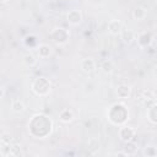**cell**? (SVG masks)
Wrapping results in <instances>:
<instances>
[{"instance_id": "6da1fadb", "label": "cell", "mask_w": 157, "mask_h": 157, "mask_svg": "<svg viewBox=\"0 0 157 157\" xmlns=\"http://www.w3.org/2000/svg\"><path fill=\"white\" fill-rule=\"evenodd\" d=\"M28 129H29V132L31 134L36 129H39L38 137H45L52 131V120L48 117L43 115V114L33 115L32 119H31V121L28 123Z\"/></svg>"}, {"instance_id": "7a4b0ae2", "label": "cell", "mask_w": 157, "mask_h": 157, "mask_svg": "<svg viewBox=\"0 0 157 157\" xmlns=\"http://www.w3.org/2000/svg\"><path fill=\"white\" fill-rule=\"evenodd\" d=\"M108 119L115 125H123L129 119V112L123 103H114L108 110Z\"/></svg>"}, {"instance_id": "3957f363", "label": "cell", "mask_w": 157, "mask_h": 157, "mask_svg": "<svg viewBox=\"0 0 157 157\" xmlns=\"http://www.w3.org/2000/svg\"><path fill=\"white\" fill-rule=\"evenodd\" d=\"M32 90L38 96H47L50 91V81L47 77H37L32 83Z\"/></svg>"}, {"instance_id": "277c9868", "label": "cell", "mask_w": 157, "mask_h": 157, "mask_svg": "<svg viewBox=\"0 0 157 157\" xmlns=\"http://www.w3.org/2000/svg\"><path fill=\"white\" fill-rule=\"evenodd\" d=\"M50 36L56 44H65L69 40V32L64 28H54Z\"/></svg>"}, {"instance_id": "5b68a950", "label": "cell", "mask_w": 157, "mask_h": 157, "mask_svg": "<svg viewBox=\"0 0 157 157\" xmlns=\"http://www.w3.org/2000/svg\"><path fill=\"white\" fill-rule=\"evenodd\" d=\"M119 137L121 141L128 142V141H132L135 137V130L130 126H121L119 129Z\"/></svg>"}, {"instance_id": "8992f818", "label": "cell", "mask_w": 157, "mask_h": 157, "mask_svg": "<svg viewBox=\"0 0 157 157\" xmlns=\"http://www.w3.org/2000/svg\"><path fill=\"white\" fill-rule=\"evenodd\" d=\"M108 31L112 34H119L123 31V23L119 20H110L108 22Z\"/></svg>"}, {"instance_id": "52a82bcc", "label": "cell", "mask_w": 157, "mask_h": 157, "mask_svg": "<svg viewBox=\"0 0 157 157\" xmlns=\"http://www.w3.org/2000/svg\"><path fill=\"white\" fill-rule=\"evenodd\" d=\"M151 42H152V34L150 32H142L137 37V43L142 48L144 47H148L151 44Z\"/></svg>"}, {"instance_id": "ba28073f", "label": "cell", "mask_w": 157, "mask_h": 157, "mask_svg": "<svg viewBox=\"0 0 157 157\" xmlns=\"http://www.w3.org/2000/svg\"><path fill=\"white\" fill-rule=\"evenodd\" d=\"M82 20V15L78 10H71L67 12V22L71 25H78Z\"/></svg>"}, {"instance_id": "9c48e42d", "label": "cell", "mask_w": 157, "mask_h": 157, "mask_svg": "<svg viewBox=\"0 0 157 157\" xmlns=\"http://www.w3.org/2000/svg\"><path fill=\"white\" fill-rule=\"evenodd\" d=\"M81 69L86 74H91L96 69V63L92 59H83L81 61Z\"/></svg>"}, {"instance_id": "30bf717a", "label": "cell", "mask_w": 157, "mask_h": 157, "mask_svg": "<svg viewBox=\"0 0 157 157\" xmlns=\"http://www.w3.org/2000/svg\"><path fill=\"white\" fill-rule=\"evenodd\" d=\"M120 37H121L123 42L126 43V44H130V43L135 39V34H134V32L130 31V29H123V31L120 32Z\"/></svg>"}, {"instance_id": "8fae6325", "label": "cell", "mask_w": 157, "mask_h": 157, "mask_svg": "<svg viewBox=\"0 0 157 157\" xmlns=\"http://www.w3.org/2000/svg\"><path fill=\"white\" fill-rule=\"evenodd\" d=\"M147 118H148V120L151 123L157 124V104H152L151 107H148Z\"/></svg>"}, {"instance_id": "7c38bea8", "label": "cell", "mask_w": 157, "mask_h": 157, "mask_svg": "<svg viewBox=\"0 0 157 157\" xmlns=\"http://www.w3.org/2000/svg\"><path fill=\"white\" fill-rule=\"evenodd\" d=\"M130 92H131V90L126 85H121L117 88V94L119 98H128L130 96Z\"/></svg>"}, {"instance_id": "4fadbf2b", "label": "cell", "mask_w": 157, "mask_h": 157, "mask_svg": "<svg viewBox=\"0 0 157 157\" xmlns=\"http://www.w3.org/2000/svg\"><path fill=\"white\" fill-rule=\"evenodd\" d=\"M59 119H60L61 121H64V123H69V121H71V120L74 119V113H72L70 109H64V110L60 112Z\"/></svg>"}, {"instance_id": "5bb4252c", "label": "cell", "mask_w": 157, "mask_h": 157, "mask_svg": "<svg viewBox=\"0 0 157 157\" xmlns=\"http://www.w3.org/2000/svg\"><path fill=\"white\" fill-rule=\"evenodd\" d=\"M50 53H52V49H50L49 45H47V44H40V45L38 47V55H39L40 58H48V56L50 55Z\"/></svg>"}, {"instance_id": "9a60e30c", "label": "cell", "mask_w": 157, "mask_h": 157, "mask_svg": "<svg viewBox=\"0 0 157 157\" xmlns=\"http://www.w3.org/2000/svg\"><path fill=\"white\" fill-rule=\"evenodd\" d=\"M137 151V147L135 145V142L132 141H128L125 142V147H124V152L126 153V156H130V155H135Z\"/></svg>"}, {"instance_id": "2e32d148", "label": "cell", "mask_w": 157, "mask_h": 157, "mask_svg": "<svg viewBox=\"0 0 157 157\" xmlns=\"http://www.w3.org/2000/svg\"><path fill=\"white\" fill-rule=\"evenodd\" d=\"M146 9H144L142 6H136L135 9H134V11H132V15H134V17L136 18V20H142V18H145L146 17Z\"/></svg>"}, {"instance_id": "e0dca14e", "label": "cell", "mask_w": 157, "mask_h": 157, "mask_svg": "<svg viewBox=\"0 0 157 157\" xmlns=\"http://www.w3.org/2000/svg\"><path fill=\"white\" fill-rule=\"evenodd\" d=\"M11 109H12L15 113H22V112L26 109V107H25V104H23L22 101L16 99V101H13V102L11 103Z\"/></svg>"}, {"instance_id": "ac0fdd59", "label": "cell", "mask_w": 157, "mask_h": 157, "mask_svg": "<svg viewBox=\"0 0 157 157\" xmlns=\"http://www.w3.org/2000/svg\"><path fill=\"white\" fill-rule=\"evenodd\" d=\"M23 63H25L27 66H33V65H36L37 59L34 58V55H33V54L28 53V54H26V55L23 56Z\"/></svg>"}, {"instance_id": "d6986e66", "label": "cell", "mask_w": 157, "mask_h": 157, "mask_svg": "<svg viewBox=\"0 0 157 157\" xmlns=\"http://www.w3.org/2000/svg\"><path fill=\"white\" fill-rule=\"evenodd\" d=\"M113 69H114V65H113V63H112L110 60H104V61H103V64H102V70H103L105 74L112 72Z\"/></svg>"}, {"instance_id": "ffe728a7", "label": "cell", "mask_w": 157, "mask_h": 157, "mask_svg": "<svg viewBox=\"0 0 157 157\" xmlns=\"http://www.w3.org/2000/svg\"><path fill=\"white\" fill-rule=\"evenodd\" d=\"M21 153V148L18 145H11V150H10V156H20Z\"/></svg>"}, {"instance_id": "44dd1931", "label": "cell", "mask_w": 157, "mask_h": 157, "mask_svg": "<svg viewBox=\"0 0 157 157\" xmlns=\"http://www.w3.org/2000/svg\"><path fill=\"white\" fill-rule=\"evenodd\" d=\"M25 43H26L27 45H29V47H34V45L37 44V39H36L34 36H28V37L26 38Z\"/></svg>"}, {"instance_id": "7402d4cb", "label": "cell", "mask_w": 157, "mask_h": 157, "mask_svg": "<svg viewBox=\"0 0 157 157\" xmlns=\"http://www.w3.org/2000/svg\"><path fill=\"white\" fill-rule=\"evenodd\" d=\"M145 155H147V156H156L157 155V151L155 150V147H151V146H148V147H146V150H145V152H144Z\"/></svg>"}, {"instance_id": "603a6c76", "label": "cell", "mask_w": 157, "mask_h": 157, "mask_svg": "<svg viewBox=\"0 0 157 157\" xmlns=\"http://www.w3.org/2000/svg\"><path fill=\"white\" fill-rule=\"evenodd\" d=\"M0 141H2V142H11V139H10V136L7 135V134H5V132H2L1 134V139H0Z\"/></svg>"}, {"instance_id": "cb8c5ba5", "label": "cell", "mask_w": 157, "mask_h": 157, "mask_svg": "<svg viewBox=\"0 0 157 157\" xmlns=\"http://www.w3.org/2000/svg\"><path fill=\"white\" fill-rule=\"evenodd\" d=\"M153 75L157 76V66H155V69H153Z\"/></svg>"}, {"instance_id": "d4e9b609", "label": "cell", "mask_w": 157, "mask_h": 157, "mask_svg": "<svg viewBox=\"0 0 157 157\" xmlns=\"http://www.w3.org/2000/svg\"><path fill=\"white\" fill-rule=\"evenodd\" d=\"M92 1H93V2H101L102 0H92Z\"/></svg>"}, {"instance_id": "484cf974", "label": "cell", "mask_w": 157, "mask_h": 157, "mask_svg": "<svg viewBox=\"0 0 157 157\" xmlns=\"http://www.w3.org/2000/svg\"><path fill=\"white\" fill-rule=\"evenodd\" d=\"M1 1H2V2H5V1H7V0H1Z\"/></svg>"}]
</instances>
